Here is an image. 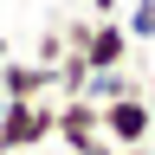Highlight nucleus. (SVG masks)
Listing matches in <instances>:
<instances>
[{
    "label": "nucleus",
    "mask_w": 155,
    "mask_h": 155,
    "mask_svg": "<svg viewBox=\"0 0 155 155\" xmlns=\"http://www.w3.org/2000/svg\"><path fill=\"white\" fill-rule=\"evenodd\" d=\"M32 155H71V149H58V142H45V149H32Z\"/></svg>",
    "instance_id": "9"
},
{
    "label": "nucleus",
    "mask_w": 155,
    "mask_h": 155,
    "mask_svg": "<svg viewBox=\"0 0 155 155\" xmlns=\"http://www.w3.org/2000/svg\"><path fill=\"white\" fill-rule=\"evenodd\" d=\"M149 129H155L149 97H116V104H97V136H104V142H116V149H142Z\"/></svg>",
    "instance_id": "2"
},
{
    "label": "nucleus",
    "mask_w": 155,
    "mask_h": 155,
    "mask_svg": "<svg viewBox=\"0 0 155 155\" xmlns=\"http://www.w3.org/2000/svg\"><path fill=\"white\" fill-rule=\"evenodd\" d=\"M52 142L58 149H84V142H97V104L91 97H58L52 104Z\"/></svg>",
    "instance_id": "3"
},
{
    "label": "nucleus",
    "mask_w": 155,
    "mask_h": 155,
    "mask_svg": "<svg viewBox=\"0 0 155 155\" xmlns=\"http://www.w3.org/2000/svg\"><path fill=\"white\" fill-rule=\"evenodd\" d=\"M123 32H129V39H149V45H155V0H136V7L123 13Z\"/></svg>",
    "instance_id": "6"
},
{
    "label": "nucleus",
    "mask_w": 155,
    "mask_h": 155,
    "mask_svg": "<svg viewBox=\"0 0 155 155\" xmlns=\"http://www.w3.org/2000/svg\"><path fill=\"white\" fill-rule=\"evenodd\" d=\"M52 142V97L39 104H0V155H32Z\"/></svg>",
    "instance_id": "1"
},
{
    "label": "nucleus",
    "mask_w": 155,
    "mask_h": 155,
    "mask_svg": "<svg viewBox=\"0 0 155 155\" xmlns=\"http://www.w3.org/2000/svg\"><path fill=\"white\" fill-rule=\"evenodd\" d=\"M78 155H123V149H116V142H104V136H97V142H84Z\"/></svg>",
    "instance_id": "8"
},
{
    "label": "nucleus",
    "mask_w": 155,
    "mask_h": 155,
    "mask_svg": "<svg viewBox=\"0 0 155 155\" xmlns=\"http://www.w3.org/2000/svg\"><path fill=\"white\" fill-rule=\"evenodd\" d=\"M52 97V71L32 58H0V104H39Z\"/></svg>",
    "instance_id": "4"
},
{
    "label": "nucleus",
    "mask_w": 155,
    "mask_h": 155,
    "mask_svg": "<svg viewBox=\"0 0 155 155\" xmlns=\"http://www.w3.org/2000/svg\"><path fill=\"white\" fill-rule=\"evenodd\" d=\"M84 97H91V104H116V97H149V84L116 65V71H91L84 78Z\"/></svg>",
    "instance_id": "5"
},
{
    "label": "nucleus",
    "mask_w": 155,
    "mask_h": 155,
    "mask_svg": "<svg viewBox=\"0 0 155 155\" xmlns=\"http://www.w3.org/2000/svg\"><path fill=\"white\" fill-rule=\"evenodd\" d=\"M65 52H71V45H65V32H39V45H32V65H45V71H52Z\"/></svg>",
    "instance_id": "7"
}]
</instances>
